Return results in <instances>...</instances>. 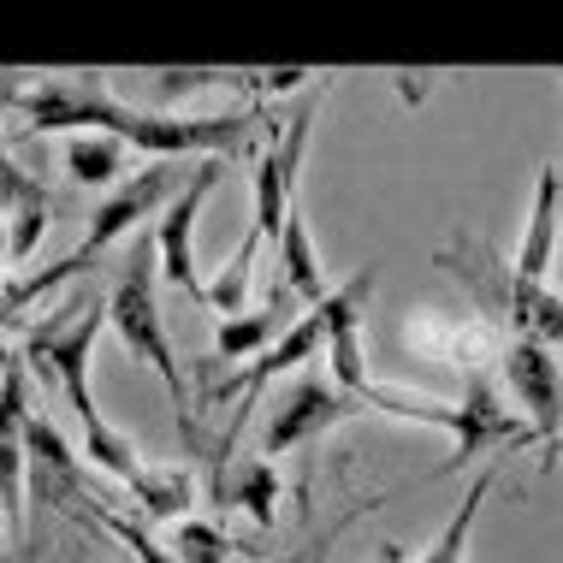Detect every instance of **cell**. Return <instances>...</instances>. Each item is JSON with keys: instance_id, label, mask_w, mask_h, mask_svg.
<instances>
[{"instance_id": "12", "label": "cell", "mask_w": 563, "mask_h": 563, "mask_svg": "<svg viewBox=\"0 0 563 563\" xmlns=\"http://www.w3.org/2000/svg\"><path fill=\"white\" fill-rule=\"evenodd\" d=\"M493 445H528V421L510 416L481 374H468V391H463V404H456V433H451L445 475H463V468L475 463L481 451H493Z\"/></svg>"}, {"instance_id": "28", "label": "cell", "mask_w": 563, "mask_h": 563, "mask_svg": "<svg viewBox=\"0 0 563 563\" xmlns=\"http://www.w3.org/2000/svg\"><path fill=\"white\" fill-rule=\"evenodd\" d=\"M30 196H42V185L24 173L19 161L7 155V148H0V214H19V208L30 202Z\"/></svg>"}, {"instance_id": "16", "label": "cell", "mask_w": 563, "mask_h": 563, "mask_svg": "<svg viewBox=\"0 0 563 563\" xmlns=\"http://www.w3.org/2000/svg\"><path fill=\"white\" fill-rule=\"evenodd\" d=\"M214 505L220 510H243L255 528H273V510H279V468L267 456H243V463L214 468Z\"/></svg>"}, {"instance_id": "3", "label": "cell", "mask_w": 563, "mask_h": 563, "mask_svg": "<svg viewBox=\"0 0 563 563\" xmlns=\"http://www.w3.org/2000/svg\"><path fill=\"white\" fill-rule=\"evenodd\" d=\"M108 327L113 339L131 350V362H143L148 374L173 391L178 409H190V362H178L173 350V332H166V314H161V250H155V232H143L131 243L125 267H119V285L108 297Z\"/></svg>"}, {"instance_id": "9", "label": "cell", "mask_w": 563, "mask_h": 563, "mask_svg": "<svg viewBox=\"0 0 563 563\" xmlns=\"http://www.w3.org/2000/svg\"><path fill=\"white\" fill-rule=\"evenodd\" d=\"M30 368L0 350V516L7 534H30Z\"/></svg>"}, {"instance_id": "26", "label": "cell", "mask_w": 563, "mask_h": 563, "mask_svg": "<svg viewBox=\"0 0 563 563\" xmlns=\"http://www.w3.org/2000/svg\"><path fill=\"white\" fill-rule=\"evenodd\" d=\"M84 510H96V522L108 528V534H113L119 545H131V558H136V563H178V558H173V552H166V545L155 540V534H148L143 522H125V516H119V510L96 505V498H84Z\"/></svg>"}, {"instance_id": "17", "label": "cell", "mask_w": 563, "mask_h": 563, "mask_svg": "<svg viewBox=\"0 0 563 563\" xmlns=\"http://www.w3.org/2000/svg\"><path fill=\"white\" fill-rule=\"evenodd\" d=\"M493 486H498V463H486L475 481H468V493H463V505H456L445 516V528L421 545L409 563H468V540H475V522H481V510H486V498H493Z\"/></svg>"}, {"instance_id": "20", "label": "cell", "mask_w": 563, "mask_h": 563, "mask_svg": "<svg viewBox=\"0 0 563 563\" xmlns=\"http://www.w3.org/2000/svg\"><path fill=\"white\" fill-rule=\"evenodd\" d=\"M255 89V71H220V66H155L148 71V89H155V113H178L190 96L202 89Z\"/></svg>"}, {"instance_id": "24", "label": "cell", "mask_w": 563, "mask_h": 563, "mask_svg": "<svg viewBox=\"0 0 563 563\" xmlns=\"http://www.w3.org/2000/svg\"><path fill=\"white\" fill-rule=\"evenodd\" d=\"M327 368H332V386L350 391V398H368V391L379 386V379L368 374V356H362V321H350L332 332L327 344Z\"/></svg>"}, {"instance_id": "6", "label": "cell", "mask_w": 563, "mask_h": 563, "mask_svg": "<svg viewBox=\"0 0 563 563\" xmlns=\"http://www.w3.org/2000/svg\"><path fill=\"white\" fill-rule=\"evenodd\" d=\"M19 113L30 131H66V136H125L136 108L108 89V71H48L30 78Z\"/></svg>"}, {"instance_id": "34", "label": "cell", "mask_w": 563, "mask_h": 563, "mask_svg": "<svg viewBox=\"0 0 563 563\" xmlns=\"http://www.w3.org/2000/svg\"><path fill=\"white\" fill-rule=\"evenodd\" d=\"M558 185H563V161H558Z\"/></svg>"}, {"instance_id": "33", "label": "cell", "mask_w": 563, "mask_h": 563, "mask_svg": "<svg viewBox=\"0 0 563 563\" xmlns=\"http://www.w3.org/2000/svg\"><path fill=\"white\" fill-rule=\"evenodd\" d=\"M379 563H404V552H398V545H386V552H379Z\"/></svg>"}, {"instance_id": "2", "label": "cell", "mask_w": 563, "mask_h": 563, "mask_svg": "<svg viewBox=\"0 0 563 563\" xmlns=\"http://www.w3.org/2000/svg\"><path fill=\"white\" fill-rule=\"evenodd\" d=\"M433 267L451 273V279L475 297V309L493 327H505L510 339H534L545 350L563 344V297L545 291V285H534V279H522L516 262H505L486 238H475V232L456 225V232L439 243Z\"/></svg>"}, {"instance_id": "30", "label": "cell", "mask_w": 563, "mask_h": 563, "mask_svg": "<svg viewBox=\"0 0 563 563\" xmlns=\"http://www.w3.org/2000/svg\"><path fill=\"white\" fill-rule=\"evenodd\" d=\"M24 89H30V78H24V71H0V119H7V113L24 101Z\"/></svg>"}, {"instance_id": "15", "label": "cell", "mask_w": 563, "mask_h": 563, "mask_svg": "<svg viewBox=\"0 0 563 563\" xmlns=\"http://www.w3.org/2000/svg\"><path fill=\"white\" fill-rule=\"evenodd\" d=\"M558 214H563V185H558V161H545L534 178V208H528L522 243H516V273L534 285H545V267L558 262Z\"/></svg>"}, {"instance_id": "1", "label": "cell", "mask_w": 563, "mask_h": 563, "mask_svg": "<svg viewBox=\"0 0 563 563\" xmlns=\"http://www.w3.org/2000/svg\"><path fill=\"white\" fill-rule=\"evenodd\" d=\"M374 285H379V262H368L362 273H350L344 285H332V297L321 302V309H309L291 332H285L279 344L267 350V356H255L250 368H238V374H225V379H202V391H196V404H202V409H214V404H225V398H238V416L225 421V433H220V468L232 463L238 428H243V416L255 409V398H262V391H267L279 374L302 368L309 356H327L332 332L350 327V321H362V302L374 297Z\"/></svg>"}, {"instance_id": "32", "label": "cell", "mask_w": 563, "mask_h": 563, "mask_svg": "<svg viewBox=\"0 0 563 563\" xmlns=\"http://www.w3.org/2000/svg\"><path fill=\"white\" fill-rule=\"evenodd\" d=\"M12 321H19V309H12V297H7V285H0V332H7Z\"/></svg>"}, {"instance_id": "21", "label": "cell", "mask_w": 563, "mask_h": 563, "mask_svg": "<svg viewBox=\"0 0 563 563\" xmlns=\"http://www.w3.org/2000/svg\"><path fill=\"white\" fill-rule=\"evenodd\" d=\"M255 255H262V238H243L232 250V262H220V273L202 285V302L220 314V321H238L243 309H250V285H255Z\"/></svg>"}, {"instance_id": "18", "label": "cell", "mask_w": 563, "mask_h": 563, "mask_svg": "<svg viewBox=\"0 0 563 563\" xmlns=\"http://www.w3.org/2000/svg\"><path fill=\"white\" fill-rule=\"evenodd\" d=\"M131 493L148 522H185V510L196 505V468L190 463H148L131 481Z\"/></svg>"}, {"instance_id": "25", "label": "cell", "mask_w": 563, "mask_h": 563, "mask_svg": "<svg viewBox=\"0 0 563 563\" xmlns=\"http://www.w3.org/2000/svg\"><path fill=\"white\" fill-rule=\"evenodd\" d=\"M178 563H232V534L208 516H185L173 522V545H166Z\"/></svg>"}, {"instance_id": "11", "label": "cell", "mask_w": 563, "mask_h": 563, "mask_svg": "<svg viewBox=\"0 0 563 563\" xmlns=\"http://www.w3.org/2000/svg\"><path fill=\"white\" fill-rule=\"evenodd\" d=\"M220 166L225 161H196V178H190V190L178 196L173 208H166V220L155 225V250H161V279L166 285H178L190 302H202V273H196V214H202V202L214 196L220 185Z\"/></svg>"}, {"instance_id": "8", "label": "cell", "mask_w": 563, "mask_h": 563, "mask_svg": "<svg viewBox=\"0 0 563 563\" xmlns=\"http://www.w3.org/2000/svg\"><path fill=\"white\" fill-rule=\"evenodd\" d=\"M314 119H321V101H302V108L273 131V143L255 155V225L250 232L262 243H273V250H279L285 220H291V208H297V173H302V161H309Z\"/></svg>"}, {"instance_id": "27", "label": "cell", "mask_w": 563, "mask_h": 563, "mask_svg": "<svg viewBox=\"0 0 563 563\" xmlns=\"http://www.w3.org/2000/svg\"><path fill=\"white\" fill-rule=\"evenodd\" d=\"M42 232H48V196H30L19 214L7 220V243H12V267H24L30 255H36Z\"/></svg>"}, {"instance_id": "13", "label": "cell", "mask_w": 563, "mask_h": 563, "mask_svg": "<svg viewBox=\"0 0 563 563\" xmlns=\"http://www.w3.org/2000/svg\"><path fill=\"white\" fill-rule=\"evenodd\" d=\"M84 463L48 416H30V510H84ZM36 522V516H30Z\"/></svg>"}, {"instance_id": "19", "label": "cell", "mask_w": 563, "mask_h": 563, "mask_svg": "<svg viewBox=\"0 0 563 563\" xmlns=\"http://www.w3.org/2000/svg\"><path fill=\"white\" fill-rule=\"evenodd\" d=\"M279 273L285 285L309 302V309H321V302L332 297L327 273H321V255H314V232L309 220H302V208H291V220H285V238H279Z\"/></svg>"}, {"instance_id": "14", "label": "cell", "mask_w": 563, "mask_h": 563, "mask_svg": "<svg viewBox=\"0 0 563 563\" xmlns=\"http://www.w3.org/2000/svg\"><path fill=\"white\" fill-rule=\"evenodd\" d=\"M302 314H309V302H302L291 285H279L267 302H255V309L238 314V321H220V327H214V356H208V362H225V368H232V362L267 356V350L279 344L285 332L302 321Z\"/></svg>"}, {"instance_id": "35", "label": "cell", "mask_w": 563, "mask_h": 563, "mask_svg": "<svg viewBox=\"0 0 563 563\" xmlns=\"http://www.w3.org/2000/svg\"><path fill=\"white\" fill-rule=\"evenodd\" d=\"M558 279H563V255H558Z\"/></svg>"}, {"instance_id": "5", "label": "cell", "mask_w": 563, "mask_h": 563, "mask_svg": "<svg viewBox=\"0 0 563 563\" xmlns=\"http://www.w3.org/2000/svg\"><path fill=\"white\" fill-rule=\"evenodd\" d=\"M262 131H279V119H267L262 108H238V113H155L136 108L131 131L119 136L125 148H143L155 161H232L255 143Z\"/></svg>"}, {"instance_id": "22", "label": "cell", "mask_w": 563, "mask_h": 563, "mask_svg": "<svg viewBox=\"0 0 563 563\" xmlns=\"http://www.w3.org/2000/svg\"><path fill=\"white\" fill-rule=\"evenodd\" d=\"M66 173L78 185H125V143L119 136H66Z\"/></svg>"}, {"instance_id": "7", "label": "cell", "mask_w": 563, "mask_h": 563, "mask_svg": "<svg viewBox=\"0 0 563 563\" xmlns=\"http://www.w3.org/2000/svg\"><path fill=\"white\" fill-rule=\"evenodd\" d=\"M498 374H505L510 398L528 421V445H540V468H552L558 451H563V368H558V350H545L534 339H510L505 356H498Z\"/></svg>"}, {"instance_id": "23", "label": "cell", "mask_w": 563, "mask_h": 563, "mask_svg": "<svg viewBox=\"0 0 563 563\" xmlns=\"http://www.w3.org/2000/svg\"><path fill=\"white\" fill-rule=\"evenodd\" d=\"M84 463H96L101 475H113V481H136L143 475V451L131 445V433H119L113 421H96V428H84Z\"/></svg>"}, {"instance_id": "4", "label": "cell", "mask_w": 563, "mask_h": 563, "mask_svg": "<svg viewBox=\"0 0 563 563\" xmlns=\"http://www.w3.org/2000/svg\"><path fill=\"white\" fill-rule=\"evenodd\" d=\"M101 332H108V297H89V291L66 297L48 321H36V327L24 332L30 374H36L42 386L66 391L71 416H78L84 428L108 421V416H101V404H96V391H89V362H96Z\"/></svg>"}, {"instance_id": "10", "label": "cell", "mask_w": 563, "mask_h": 563, "mask_svg": "<svg viewBox=\"0 0 563 563\" xmlns=\"http://www.w3.org/2000/svg\"><path fill=\"white\" fill-rule=\"evenodd\" d=\"M356 416H368V404L339 391L332 379H297V386L273 404V416L262 421V456L273 463V456H285V451H302V445L327 439L332 428H344V421H356Z\"/></svg>"}, {"instance_id": "31", "label": "cell", "mask_w": 563, "mask_h": 563, "mask_svg": "<svg viewBox=\"0 0 563 563\" xmlns=\"http://www.w3.org/2000/svg\"><path fill=\"white\" fill-rule=\"evenodd\" d=\"M7 273H12V243H7V220H0V285H7Z\"/></svg>"}, {"instance_id": "29", "label": "cell", "mask_w": 563, "mask_h": 563, "mask_svg": "<svg viewBox=\"0 0 563 563\" xmlns=\"http://www.w3.org/2000/svg\"><path fill=\"white\" fill-rule=\"evenodd\" d=\"M297 84H314V71H309V66H279V71H255V89H262V96H285V89H297Z\"/></svg>"}]
</instances>
